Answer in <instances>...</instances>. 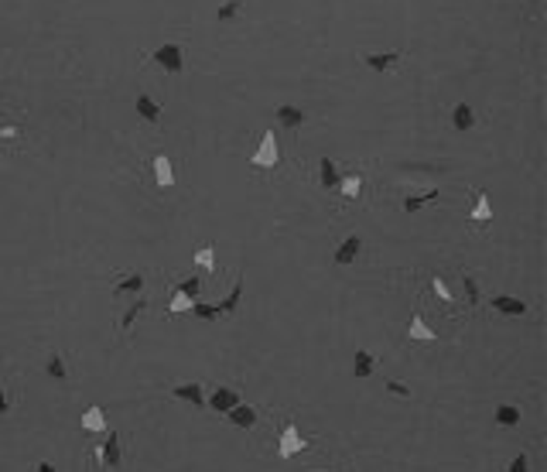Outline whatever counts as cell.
Listing matches in <instances>:
<instances>
[{"instance_id": "obj_1", "label": "cell", "mask_w": 547, "mask_h": 472, "mask_svg": "<svg viewBox=\"0 0 547 472\" xmlns=\"http://www.w3.org/2000/svg\"><path fill=\"white\" fill-rule=\"evenodd\" d=\"M90 459L96 472H116L120 469V435L110 431L103 445H92L90 449Z\"/></svg>"}, {"instance_id": "obj_2", "label": "cell", "mask_w": 547, "mask_h": 472, "mask_svg": "<svg viewBox=\"0 0 547 472\" xmlns=\"http://www.w3.org/2000/svg\"><path fill=\"white\" fill-rule=\"evenodd\" d=\"M277 161H280L277 134H274V130H264V137H260V147L250 154V168H267V172H274V168H277Z\"/></svg>"}, {"instance_id": "obj_3", "label": "cell", "mask_w": 547, "mask_h": 472, "mask_svg": "<svg viewBox=\"0 0 547 472\" xmlns=\"http://www.w3.org/2000/svg\"><path fill=\"white\" fill-rule=\"evenodd\" d=\"M277 449H280V459H294L298 452H305V449H308V442L301 438V428H298L294 421H284V424H280Z\"/></svg>"}, {"instance_id": "obj_4", "label": "cell", "mask_w": 547, "mask_h": 472, "mask_svg": "<svg viewBox=\"0 0 547 472\" xmlns=\"http://www.w3.org/2000/svg\"><path fill=\"white\" fill-rule=\"evenodd\" d=\"M151 62H154V65H161L165 72L178 76V72L185 69V52H182V45H175V41H165L161 48H154V52H151Z\"/></svg>"}, {"instance_id": "obj_5", "label": "cell", "mask_w": 547, "mask_h": 472, "mask_svg": "<svg viewBox=\"0 0 547 472\" xmlns=\"http://www.w3.org/2000/svg\"><path fill=\"white\" fill-rule=\"evenodd\" d=\"M205 404H209L212 411H219V414H229L236 404H243V397H240V390H233V387H216V390L205 397Z\"/></svg>"}, {"instance_id": "obj_6", "label": "cell", "mask_w": 547, "mask_h": 472, "mask_svg": "<svg viewBox=\"0 0 547 472\" xmlns=\"http://www.w3.org/2000/svg\"><path fill=\"white\" fill-rule=\"evenodd\" d=\"M151 168H154L158 189H172V185H175V168H172V158H168L165 151H158V154L151 158Z\"/></svg>"}, {"instance_id": "obj_7", "label": "cell", "mask_w": 547, "mask_h": 472, "mask_svg": "<svg viewBox=\"0 0 547 472\" xmlns=\"http://www.w3.org/2000/svg\"><path fill=\"white\" fill-rule=\"evenodd\" d=\"M83 431H90V435H106L110 431V421H106V414H103L99 404H90L83 411Z\"/></svg>"}, {"instance_id": "obj_8", "label": "cell", "mask_w": 547, "mask_h": 472, "mask_svg": "<svg viewBox=\"0 0 547 472\" xmlns=\"http://www.w3.org/2000/svg\"><path fill=\"white\" fill-rule=\"evenodd\" d=\"M274 120H277L284 130H291V134H294V130L305 123V113H301L298 106H291V103H280V106L274 110Z\"/></svg>"}, {"instance_id": "obj_9", "label": "cell", "mask_w": 547, "mask_h": 472, "mask_svg": "<svg viewBox=\"0 0 547 472\" xmlns=\"http://www.w3.org/2000/svg\"><path fill=\"white\" fill-rule=\"evenodd\" d=\"M137 113H141L147 123H161V120H165V110H161V103H158L151 93H137Z\"/></svg>"}, {"instance_id": "obj_10", "label": "cell", "mask_w": 547, "mask_h": 472, "mask_svg": "<svg viewBox=\"0 0 547 472\" xmlns=\"http://www.w3.org/2000/svg\"><path fill=\"white\" fill-rule=\"evenodd\" d=\"M407 339H414V342L428 346V342H435L438 336L431 332V325H428V322H424V315L417 311V315H411V325H407Z\"/></svg>"}, {"instance_id": "obj_11", "label": "cell", "mask_w": 547, "mask_h": 472, "mask_svg": "<svg viewBox=\"0 0 547 472\" xmlns=\"http://www.w3.org/2000/svg\"><path fill=\"white\" fill-rule=\"evenodd\" d=\"M172 397L192 404V407H205V390H202L198 383H178V387L172 390Z\"/></svg>"}, {"instance_id": "obj_12", "label": "cell", "mask_w": 547, "mask_h": 472, "mask_svg": "<svg viewBox=\"0 0 547 472\" xmlns=\"http://www.w3.org/2000/svg\"><path fill=\"white\" fill-rule=\"evenodd\" d=\"M360 250H363V240H360V236H346V240H342V247L336 250V264H339V267H346V264H356Z\"/></svg>"}, {"instance_id": "obj_13", "label": "cell", "mask_w": 547, "mask_h": 472, "mask_svg": "<svg viewBox=\"0 0 547 472\" xmlns=\"http://www.w3.org/2000/svg\"><path fill=\"white\" fill-rule=\"evenodd\" d=\"M400 59H404V52H386V55H373V52H366V55H363V62L373 69V72H390Z\"/></svg>"}, {"instance_id": "obj_14", "label": "cell", "mask_w": 547, "mask_h": 472, "mask_svg": "<svg viewBox=\"0 0 547 472\" xmlns=\"http://www.w3.org/2000/svg\"><path fill=\"white\" fill-rule=\"evenodd\" d=\"M489 305L496 311H503V315H527V301L510 298V294H496V298H489Z\"/></svg>"}, {"instance_id": "obj_15", "label": "cell", "mask_w": 547, "mask_h": 472, "mask_svg": "<svg viewBox=\"0 0 547 472\" xmlns=\"http://www.w3.org/2000/svg\"><path fill=\"white\" fill-rule=\"evenodd\" d=\"M339 165L332 161V158H322L318 161V182H322V189H339Z\"/></svg>"}, {"instance_id": "obj_16", "label": "cell", "mask_w": 547, "mask_h": 472, "mask_svg": "<svg viewBox=\"0 0 547 472\" xmlns=\"http://www.w3.org/2000/svg\"><path fill=\"white\" fill-rule=\"evenodd\" d=\"M493 219V202H489V195L486 192H479L475 195V205H472V212H468V223H489Z\"/></svg>"}, {"instance_id": "obj_17", "label": "cell", "mask_w": 547, "mask_h": 472, "mask_svg": "<svg viewBox=\"0 0 547 472\" xmlns=\"http://www.w3.org/2000/svg\"><path fill=\"white\" fill-rule=\"evenodd\" d=\"M226 418H229V421H233L236 428H247V431H250V428L257 424V411H254L250 404H236V407H233V411H229Z\"/></svg>"}, {"instance_id": "obj_18", "label": "cell", "mask_w": 547, "mask_h": 472, "mask_svg": "<svg viewBox=\"0 0 547 472\" xmlns=\"http://www.w3.org/2000/svg\"><path fill=\"white\" fill-rule=\"evenodd\" d=\"M452 127H455V130H472V127H475V113H472L468 103H455V110H452Z\"/></svg>"}, {"instance_id": "obj_19", "label": "cell", "mask_w": 547, "mask_h": 472, "mask_svg": "<svg viewBox=\"0 0 547 472\" xmlns=\"http://www.w3.org/2000/svg\"><path fill=\"white\" fill-rule=\"evenodd\" d=\"M493 418H496V424H503V428H517V424H520V407H513V404H499Z\"/></svg>"}, {"instance_id": "obj_20", "label": "cell", "mask_w": 547, "mask_h": 472, "mask_svg": "<svg viewBox=\"0 0 547 472\" xmlns=\"http://www.w3.org/2000/svg\"><path fill=\"white\" fill-rule=\"evenodd\" d=\"M339 189H342V195H346L349 202L360 198V192H363V175H356V172L342 175V178H339Z\"/></svg>"}, {"instance_id": "obj_21", "label": "cell", "mask_w": 547, "mask_h": 472, "mask_svg": "<svg viewBox=\"0 0 547 472\" xmlns=\"http://www.w3.org/2000/svg\"><path fill=\"white\" fill-rule=\"evenodd\" d=\"M192 305H195V298L185 294L182 287H175V294H172V301H168V315H185V311H192Z\"/></svg>"}, {"instance_id": "obj_22", "label": "cell", "mask_w": 547, "mask_h": 472, "mask_svg": "<svg viewBox=\"0 0 547 472\" xmlns=\"http://www.w3.org/2000/svg\"><path fill=\"white\" fill-rule=\"evenodd\" d=\"M192 260H195L198 267H205L209 274H216V247H212V243H205V247H198V250L192 254Z\"/></svg>"}, {"instance_id": "obj_23", "label": "cell", "mask_w": 547, "mask_h": 472, "mask_svg": "<svg viewBox=\"0 0 547 472\" xmlns=\"http://www.w3.org/2000/svg\"><path fill=\"white\" fill-rule=\"evenodd\" d=\"M353 370H356V377H360V380H366L373 370H376V356H373V353H366V349H360V353H356V360H353Z\"/></svg>"}, {"instance_id": "obj_24", "label": "cell", "mask_w": 547, "mask_h": 472, "mask_svg": "<svg viewBox=\"0 0 547 472\" xmlns=\"http://www.w3.org/2000/svg\"><path fill=\"white\" fill-rule=\"evenodd\" d=\"M144 308H147V301H144V298H137V301L123 311V318H120V336H127V332H130V325L137 322V315H141Z\"/></svg>"}, {"instance_id": "obj_25", "label": "cell", "mask_w": 547, "mask_h": 472, "mask_svg": "<svg viewBox=\"0 0 547 472\" xmlns=\"http://www.w3.org/2000/svg\"><path fill=\"white\" fill-rule=\"evenodd\" d=\"M141 287H144V278H141V274H127L123 281L113 287V298H123V294H137Z\"/></svg>"}, {"instance_id": "obj_26", "label": "cell", "mask_w": 547, "mask_h": 472, "mask_svg": "<svg viewBox=\"0 0 547 472\" xmlns=\"http://www.w3.org/2000/svg\"><path fill=\"white\" fill-rule=\"evenodd\" d=\"M438 198V189H428L424 195H407L404 198V212H417V209H424L428 202H435Z\"/></svg>"}, {"instance_id": "obj_27", "label": "cell", "mask_w": 547, "mask_h": 472, "mask_svg": "<svg viewBox=\"0 0 547 472\" xmlns=\"http://www.w3.org/2000/svg\"><path fill=\"white\" fill-rule=\"evenodd\" d=\"M240 294H243V278H236L233 291H229V298H226L223 305H216V308H219V315H229V311H236V305H240Z\"/></svg>"}, {"instance_id": "obj_28", "label": "cell", "mask_w": 547, "mask_h": 472, "mask_svg": "<svg viewBox=\"0 0 547 472\" xmlns=\"http://www.w3.org/2000/svg\"><path fill=\"white\" fill-rule=\"evenodd\" d=\"M45 370H48V377H55V380H69V370H65V360H62L59 353H52V356H48Z\"/></svg>"}, {"instance_id": "obj_29", "label": "cell", "mask_w": 547, "mask_h": 472, "mask_svg": "<svg viewBox=\"0 0 547 472\" xmlns=\"http://www.w3.org/2000/svg\"><path fill=\"white\" fill-rule=\"evenodd\" d=\"M243 3H247V0H226V3H219L216 17H219V21H233V17L243 10Z\"/></svg>"}, {"instance_id": "obj_30", "label": "cell", "mask_w": 547, "mask_h": 472, "mask_svg": "<svg viewBox=\"0 0 547 472\" xmlns=\"http://www.w3.org/2000/svg\"><path fill=\"white\" fill-rule=\"evenodd\" d=\"M192 315H195V318H205V322H216V318H223L216 305H202V301H195V305H192Z\"/></svg>"}, {"instance_id": "obj_31", "label": "cell", "mask_w": 547, "mask_h": 472, "mask_svg": "<svg viewBox=\"0 0 547 472\" xmlns=\"http://www.w3.org/2000/svg\"><path fill=\"white\" fill-rule=\"evenodd\" d=\"M431 287H435V294H438L445 305H455V294H452V287L442 281V278H435V281H431Z\"/></svg>"}, {"instance_id": "obj_32", "label": "cell", "mask_w": 547, "mask_h": 472, "mask_svg": "<svg viewBox=\"0 0 547 472\" xmlns=\"http://www.w3.org/2000/svg\"><path fill=\"white\" fill-rule=\"evenodd\" d=\"M175 287H182L185 294H192L195 301H198V294H202V281H198V278H182V281L175 284Z\"/></svg>"}, {"instance_id": "obj_33", "label": "cell", "mask_w": 547, "mask_h": 472, "mask_svg": "<svg viewBox=\"0 0 547 472\" xmlns=\"http://www.w3.org/2000/svg\"><path fill=\"white\" fill-rule=\"evenodd\" d=\"M462 281H465V294H468V305L475 308V305H479V284H475V278H472V274H462Z\"/></svg>"}, {"instance_id": "obj_34", "label": "cell", "mask_w": 547, "mask_h": 472, "mask_svg": "<svg viewBox=\"0 0 547 472\" xmlns=\"http://www.w3.org/2000/svg\"><path fill=\"white\" fill-rule=\"evenodd\" d=\"M506 472H530V455H527V452H520V455L510 462V469H506Z\"/></svg>"}, {"instance_id": "obj_35", "label": "cell", "mask_w": 547, "mask_h": 472, "mask_svg": "<svg viewBox=\"0 0 547 472\" xmlns=\"http://www.w3.org/2000/svg\"><path fill=\"white\" fill-rule=\"evenodd\" d=\"M386 390H390L393 397H411V387H404V383H397V380H386Z\"/></svg>"}, {"instance_id": "obj_36", "label": "cell", "mask_w": 547, "mask_h": 472, "mask_svg": "<svg viewBox=\"0 0 547 472\" xmlns=\"http://www.w3.org/2000/svg\"><path fill=\"white\" fill-rule=\"evenodd\" d=\"M0 137H3V141H14V137H21V127H3Z\"/></svg>"}, {"instance_id": "obj_37", "label": "cell", "mask_w": 547, "mask_h": 472, "mask_svg": "<svg viewBox=\"0 0 547 472\" xmlns=\"http://www.w3.org/2000/svg\"><path fill=\"white\" fill-rule=\"evenodd\" d=\"M7 411H10V404H7V393L0 390V414H7Z\"/></svg>"}, {"instance_id": "obj_38", "label": "cell", "mask_w": 547, "mask_h": 472, "mask_svg": "<svg viewBox=\"0 0 547 472\" xmlns=\"http://www.w3.org/2000/svg\"><path fill=\"white\" fill-rule=\"evenodd\" d=\"M34 472H55V466H52V462H38V466H34Z\"/></svg>"}]
</instances>
